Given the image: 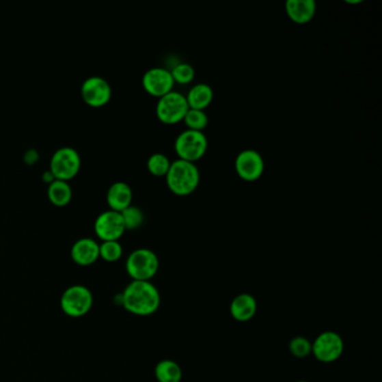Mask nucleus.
<instances>
[{
	"instance_id": "f257e3e1",
	"label": "nucleus",
	"mask_w": 382,
	"mask_h": 382,
	"mask_svg": "<svg viewBox=\"0 0 382 382\" xmlns=\"http://www.w3.org/2000/svg\"><path fill=\"white\" fill-rule=\"evenodd\" d=\"M120 301L126 311L137 316H150L159 311L161 294L150 282L133 280L122 292Z\"/></svg>"
},
{
	"instance_id": "f03ea898",
	"label": "nucleus",
	"mask_w": 382,
	"mask_h": 382,
	"mask_svg": "<svg viewBox=\"0 0 382 382\" xmlns=\"http://www.w3.org/2000/svg\"><path fill=\"white\" fill-rule=\"evenodd\" d=\"M165 178L172 193L178 196H187L199 187L200 171L194 163L178 159L172 162L171 168Z\"/></svg>"
},
{
	"instance_id": "7ed1b4c3",
	"label": "nucleus",
	"mask_w": 382,
	"mask_h": 382,
	"mask_svg": "<svg viewBox=\"0 0 382 382\" xmlns=\"http://www.w3.org/2000/svg\"><path fill=\"white\" fill-rule=\"evenodd\" d=\"M159 259L150 249L140 248L128 256L126 271L133 280L150 282L159 273Z\"/></svg>"
},
{
	"instance_id": "20e7f679",
	"label": "nucleus",
	"mask_w": 382,
	"mask_h": 382,
	"mask_svg": "<svg viewBox=\"0 0 382 382\" xmlns=\"http://www.w3.org/2000/svg\"><path fill=\"white\" fill-rule=\"evenodd\" d=\"M174 148L178 159L195 164L208 150V139L202 131L187 129L178 135Z\"/></svg>"
},
{
	"instance_id": "39448f33",
	"label": "nucleus",
	"mask_w": 382,
	"mask_h": 382,
	"mask_svg": "<svg viewBox=\"0 0 382 382\" xmlns=\"http://www.w3.org/2000/svg\"><path fill=\"white\" fill-rule=\"evenodd\" d=\"M61 310L70 317H81L87 314L94 305V295L90 289L82 285H73L63 292Z\"/></svg>"
},
{
	"instance_id": "423d86ee",
	"label": "nucleus",
	"mask_w": 382,
	"mask_h": 382,
	"mask_svg": "<svg viewBox=\"0 0 382 382\" xmlns=\"http://www.w3.org/2000/svg\"><path fill=\"white\" fill-rule=\"evenodd\" d=\"M187 98L180 92L172 91L159 98L156 106V115L159 122L165 124H176L183 122L189 111Z\"/></svg>"
},
{
	"instance_id": "0eeeda50",
	"label": "nucleus",
	"mask_w": 382,
	"mask_h": 382,
	"mask_svg": "<svg viewBox=\"0 0 382 382\" xmlns=\"http://www.w3.org/2000/svg\"><path fill=\"white\" fill-rule=\"evenodd\" d=\"M344 351V342L339 333L325 331L312 342V355L322 364H332L339 360Z\"/></svg>"
},
{
	"instance_id": "6e6552de",
	"label": "nucleus",
	"mask_w": 382,
	"mask_h": 382,
	"mask_svg": "<svg viewBox=\"0 0 382 382\" xmlns=\"http://www.w3.org/2000/svg\"><path fill=\"white\" fill-rule=\"evenodd\" d=\"M81 167V159L79 152L72 147H62L52 156L50 171L55 180H68L75 178Z\"/></svg>"
},
{
	"instance_id": "1a4fd4ad",
	"label": "nucleus",
	"mask_w": 382,
	"mask_h": 382,
	"mask_svg": "<svg viewBox=\"0 0 382 382\" xmlns=\"http://www.w3.org/2000/svg\"><path fill=\"white\" fill-rule=\"evenodd\" d=\"M234 169L241 180L252 183L264 174V161L257 150H243L236 156Z\"/></svg>"
},
{
	"instance_id": "9d476101",
	"label": "nucleus",
	"mask_w": 382,
	"mask_h": 382,
	"mask_svg": "<svg viewBox=\"0 0 382 382\" xmlns=\"http://www.w3.org/2000/svg\"><path fill=\"white\" fill-rule=\"evenodd\" d=\"M126 228L120 212L108 210L98 215L94 222V232L103 241H118Z\"/></svg>"
},
{
	"instance_id": "9b49d317",
	"label": "nucleus",
	"mask_w": 382,
	"mask_h": 382,
	"mask_svg": "<svg viewBox=\"0 0 382 382\" xmlns=\"http://www.w3.org/2000/svg\"><path fill=\"white\" fill-rule=\"evenodd\" d=\"M175 83L171 71L164 68H152L145 72L143 87L147 94L156 98H162L173 90Z\"/></svg>"
},
{
	"instance_id": "f8f14e48",
	"label": "nucleus",
	"mask_w": 382,
	"mask_h": 382,
	"mask_svg": "<svg viewBox=\"0 0 382 382\" xmlns=\"http://www.w3.org/2000/svg\"><path fill=\"white\" fill-rule=\"evenodd\" d=\"M81 94L84 103L89 106L103 107L111 99V87L101 77H91L82 84Z\"/></svg>"
},
{
	"instance_id": "ddd939ff",
	"label": "nucleus",
	"mask_w": 382,
	"mask_h": 382,
	"mask_svg": "<svg viewBox=\"0 0 382 382\" xmlns=\"http://www.w3.org/2000/svg\"><path fill=\"white\" fill-rule=\"evenodd\" d=\"M71 257L79 266H91L100 258L99 243L91 238L79 239L72 247Z\"/></svg>"
},
{
	"instance_id": "4468645a",
	"label": "nucleus",
	"mask_w": 382,
	"mask_h": 382,
	"mask_svg": "<svg viewBox=\"0 0 382 382\" xmlns=\"http://www.w3.org/2000/svg\"><path fill=\"white\" fill-rule=\"evenodd\" d=\"M288 18L295 24L305 25L312 22L316 14V3L314 0H288L285 3Z\"/></svg>"
},
{
	"instance_id": "2eb2a0df",
	"label": "nucleus",
	"mask_w": 382,
	"mask_h": 382,
	"mask_svg": "<svg viewBox=\"0 0 382 382\" xmlns=\"http://www.w3.org/2000/svg\"><path fill=\"white\" fill-rule=\"evenodd\" d=\"M258 304L254 296L243 292L236 296L230 304V314L234 320L241 323L248 322L255 316Z\"/></svg>"
},
{
	"instance_id": "dca6fc26",
	"label": "nucleus",
	"mask_w": 382,
	"mask_h": 382,
	"mask_svg": "<svg viewBox=\"0 0 382 382\" xmlns=\"http://www.w3.org/2000/svg\"><path fill=\"white\" fill-rule=\"evenodd\" d=\"M133 202V190L124 182H115L109 187L107 193V203L110 210L115 212H122L124 208L131 206Z\"/></svg>"
},
{
	"instance_id": "f3484780",
	"label": "nucleus",
	"mask_w": 382,
	"mask_h": 382,
	"mask_svg": "<svg viewBox=\"0 0 382 382\" xmlns=\"http://www.w3.org/2000/svg\"><path fill=\"white\" fill-rule=\"evenodd\" d=\"M185 98H187V105L190 109L205 111V109L208 108L213 101L215 94L208 84L199 83L191 87V90L189 91V94Z\"/></svg>"
},
{
	"instance_id": "a211bd4d",
	"label": "nucleus",
	"mask_w": 382,
	"mask_h": 382,
	"mask_svg": "<svg viewBox=\"0 0 382 382\" xmlns=\"http://www.w3.org/2000/svg\"><path fill=\"white\" fill-rule=\"evenodd\" d=\"M155 377L159 382H180L183 372L176 361L162 360L156 364Z\"/></svg>"
},
{
	"instance_id": "6ab92c4d",
	"label": "nucleus",
	"mask_w": 382,
	"mask_h": 382,
	"mask_svg": "<svg viewBox=\"0 0 382 382\" xmlns=\"http://www.w3.org/2000/svg\"><path fill=\"white\" fill-rule=\"evenodd\" d=\"M51 202L56 206H66L72 199V189L66 180H54L47 189Z\"/></svg>"
},
{
	"instance_id": "aec40b11",
	"label": "nucleus",
	"mask_w": 382,
	"mask_h": 382,
	"mask_svg": "<svg viewBox=\"0 0 382 382\" xmlns=\"http://www.w3.org/2000/svg\"><path fill=\"white\" fill-rule=\"evenodd\" d=\"M172 162L167 156L164 155L162 152H156L150 156L147 161V168L150 174L157 178H163L167 175L169 168H171Z\"/></svg>"
},
{
	"instance_id": "412c9836",
	"label": "nucleus",
	"mask_w": 382,
	"mask_h": 382,
	"mask_svg": "<svg viewBox=\"0 0 382 382\" xmlns=\"http://www.w3.org/2000/svg\"><path fill=\"white\" fill-rule=\"evenodd\" d=\"M171 74L175 84L187 85L194 81L195 70L189 63H178L172 70Z\"/></svg>"
},
{
	"instance_id": "4be33fe9",
	"label": "nucleus",
	"mask_w": 382,
	"mask_h": 382,
	"mask_svg": "<svg viewBox=\"0 0 382 382\" xmlns=\"http://www.w3.org/2000/svg\"><path fill=\"white\" fill-rule=\"evenodd\" d=\"M126 230H136L144 223V213L139 208L131 205L120 212Z\"/></svg>"
},
{
	"instance_id": "5701e85b",
	"label": "nucleus",
	"mask_w": 382,
	"mask_h": 382,
	"mask_svg": "<svg viewBox=\"0 0 382 382\" xmlns=\"http://www.w3.org/2000/svg\"><path fill=\"white\" fill-rule=\"evenodd\" d=\"M189 131H202L208 127V115L202 110L189 109L183 120Z\"/></svg>"
},
{
	"instance_id": "b1692460",
	"label": "nucleus",
	"mask_w": 382,
	"mask_h": 382,
	"mask_svg": "<svg viewBox=\"0 0 382 382\" xmlns=\"http://www.w3.org/2000/svg\"><path fill=\"white\" fill-rule=\"evenodd\" d=\"M100 258L107 262H115L122 258V245L119 241H103L101 245H99Z\"/></svg>"
},
{
	"instance_id": "393cba45",
	"label": "nucleus",
	"mask_w": 382,
	"mask_h": 382,
	"mask_svg": "<svg viewBox=\"0 0 382 382\" xmlns=\"http://www.w3.org/2000/svg\"><path fill=\"white\" fill-rule=\"evenodd\" d=\"M288 349L292 357L304 359L312 355V342L305 336H295L289 342Z\"/></svg>"
},
{
	"instance_id": "a878e982",
	"label": "nucleus",
	"mask_w": 382,
	"mask_h": 382,
	"mask_svg": "<svg viewBox=\"0 0 382 382\" xmlns=\"http://www.w3.org/2000/svg\"><path fill=\"white\" fill-rule=\"evenodd\" d=\"M43 180L44 182H47V183H52L55 178H54V175L52 174V172L47 171L46 173H44L43 175Z\"/></svg>"
},
{
	"instance_id": "bb28decb",
	"label": "nucleus",
	"mask_w": 382,
	"mask_h": 382,
	"mask_svg": "<svg viewBox=\"0 0 382 382\" xmlns=\"http://www.w3.org/2000/svg\"><path fill=\"white\" fill-rule=\"evenodd\" d=\"M38 159V156L36 152H27V154H26V161H27V163H34Z\"/></svg>"
},
{
	"instance_id": "cd10ccee",
	"label": "nucleus",
	"mask_w": 382,
	"mask_h": 382,
	"mask_svg": "<svg viewBox=\"0 0 382 382\" xmlns=\"http://www.w3.org/2000/svg\"><path fill=\"white\" fill-rule=\"evenodd\" d=\"M296 382H308V381H305V380H299V381H296Z\"/></svg>"
}]
</instances>
